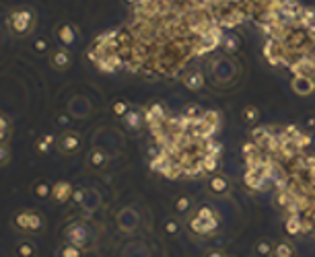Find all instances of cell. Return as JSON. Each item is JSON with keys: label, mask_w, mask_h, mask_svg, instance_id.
I'll list each match as a JSON object with an SVG mask.
<instances>
[{"label": "cell", "mask_w": 315, "mask_h": 257, "mask_svg": "<svg viewBox=\"0 0 315 257\" xmlns=\"http://www.w3.org/2000/svg\"><path fill=\"white\" fill-rule=\"evenodd\" d=\"M37 12L31 6H15L6 17V29L12 37H29L35 31Z\"/></svg>", "instance_id": "cell-1"}, {"label": "cell", "mask_w": 315, "mask_h": 257, "mask_svg": "<svg viewBox=\"0 0 315 257\" xmlns=\"http://www.w3.org/2000/svg\"><path fill=\"white\" fill-rule=\"evenodd\" d=\"M10 226L21 235H42L46 228V218L39 210L23 208V210H17L12 214Z\"/></svg>", "instance_id": "cell-2"}, {"label": "cell", "mask_w": 315, "mask_h": 257, "mask_svg": "<svg viewBox=\"0 0 315 257\" xmlns=\"http://www.w3.org/2000/svg\"><path fill=\"white\" fill-rule=\"evenodd\" d=\"M62 239L64 243H70V245H76L83 251H89L95 243V235H93V228L85 222V220H72L68 222L62 228Z\"/></svg>", "instance_id": "cell-3"}, {"label": "cell", "mask_w": 315, "mask_h": 257, "mask_svg": "<svg viewBox=\"0 0 315 257\" xmlns=\"http://www.w3.org/2000/svg\"><path fill=\"white\" fill-rule=\"evenodd\" d=\"M218 226H221V216H218L216 210H212L210 206H200L196 216L189 220L191 233H196V235H210Z\"/></svg>", "instance_id": "cell-4"}, {"label": "cell", "mask_w": 315, "mask_h": 257, "mask_svg": "<svg viewBox=\"0 0 315 257\" xmlns=\"http://www.w3.org/2000/svg\"><path fill=\"white\" fill-rule=\"evenodd\" d=\"M80 134L74 132V130H66L62 132L58 140H56V148H58V153L64 154V156H72L78 153V148H80Z\"/></svg>", "instance_id": "cell-5"}, {"label": "cell", "mask_w": 315, "mask_h": 257, "mask_svg": "<svg viewBox=\"0 0 315 257\" xmlns=\"http://www.w3.org/2000/svg\"><path fill=\"white\" fill-rule=\"evenodd\" d=\"M72 194H74V187L70 181H56L52 185V202L58 206H64L68 202H72Z\"/></svg>", "instance_id": "cell-6"}, {"label": "cell", "mask_w": 315, "mask_h": 257, "mask_svg": "<svg viewBox=\"0 0 315 257\" xmlns=\"http://www.w3.org/2000/svg\"><path fill=\"white\" fill-rule=\"evenodd\" d=\"M50 66L58 72H66L72 66V56L68 48H56L50 51Z\"/></svg>", "instance_id": "cell-7"}, {"label": "cell", "mask_w": 315, "mask_h": 257, "mask_svg": "<svg viewBox=\"0 0 315 257\" xmlns=\"http://www.w3.org/2000/svg\"><path fill=\"white\" fill-rule=\"evenodd\" d=\"M76 27L72 23H60L56 29H54V37L58 39L60 48H72L76 42Z\"/></svg>", "instance_id": "cell-8"}, {"label": "cell", "mask_w": 315, "mask_h": 257, "mask_svg": "<svg viewBox=\"0 0 315 257\" xmlns=\"http://www.w3.org/2000/svg\"><path fill=\"white\" fill-rule=\"evenodd\" d=\"M107 165H109V154L103 151V148H99V146L91 148L89 154H87V167H89L91 171H95V173H99V171H103Z\"/></svg>", "instance_id": "cell-9"}, {"label": "cell", "mask_w": 315, "mask_h": 257, "mask_svg": "<svg viewBox=\"0 0 315 257\" xmlns=\"http://www.w3.org/2000/svg\"><path fill=\"white\" fill-rule=\"evenodd\" d=\"M182 83L186 85V89H189V91H200L204 85H206V80H204V74H202V70L200 68H191V70H188L184 76H182Z\"/></svg>", "instance_id": "cell-10"}, {"label": "cell", "mask_w": 315, "mask_h": 257, "mask_svg": "<svg viewBox=\"0 0 315 257\" xmlns=\"http://www.w3.org/2000/svg\"><path fill=\"white\" fill-rule=\"evenodd\" d=\"M293 91L301 97H307L315 91V83L307 76V74H295L293 76Z\"/></svg>", "instance_id": "cell-11"}, {"label": "cell", "mask_w": 315, "mask_h": 257, "mask_svg": "<svg viewBox=\"0 0 315 257\" xmlns=\"http://www.w3.org/2000/svg\"><path fill=\"white\" fill-rule=\"evenodd\" d=\"M229 189H231V183H229V179L225 177V175H214V177L208 179V192L216 198L225 196Z\"/></svg>", "instance_id": "cell-12"}, {"label": "cell", "mask_w": 315, "mask_h": 257, "mask_svg": "<svg viewBox=\"0 0 315 257\" xmlns=\"http://www.w3.org/2000/svg\"><path fill=\"white\" fill-rule=\"evenodd\" d=\"M118 224L122 231H134L138 226V214H136L132 208H124L118 216Z\"/></svg>", "instance_id": "cell-13"}, {"label": "cell", "mask_w": 315, "mask_h": 257, "mask_svg": "<svg viewBox=\"0 0 315 257\" xmlns=\"http://www.w3.org/2000/svg\"><path fill=\"white\" fill-rule=\"evenodd\" d=\"M122 124H124L130 132H138L142 126H144V111H136V109H130L124 117H122Z\"/></svg>", "instance_id": "cell-14"}, {"label": "cell", "mask_w": 315, "mask_h": 257, "mask_svg": "<svg viewBox=\"0 0 315 257\" xmlns=\"http://www.w3.org/2000/svg\"><path fill=\"white\" fill-rule=\"evenodd\" d=\"M15 257H37V245L31 239H23L15 245Z\"/></svg>", "instance_id": "cell-15"}, {"label": "cell", "mask_w": 315, "mask_h": 257, "mask_svg": "<svg viewBox=\"0 0 315 257\" xmlns=\"http://www.w3.org/2000/svg\"><path fill=\"white\" fill-rule=\"evenodd\" d=\"M99 204H101V198H99V194L95 192V189H87L85 200H83V204H80V208L85 210V214H91V212H95V210L99 208Z\"/></svg>", "instance_id": "cell-16"}, {"label": "cell", "mask_w": 315, "mask_h": 257, "mask_svg": "<svg viewBox=\"0 0 315 257\" xmlns=\"http://www.w3.org/2000/svg\"><path fill=\"white\" fill-rule=\"evenodd\" d=\"M56 136H54V134H44V136H39L37 138V142H35V153L37 154H48L52 148H54V144H56Z\"/></svg>", "instance_id": "cell-17"}, {"label": "cell", "mask_w": 315, "mask_h": 257, "mask_svg": "<svg viewBox=\"0 0 315 257\" xmlns=\"http://www.w3.org/2000/svg\"><path fill=\"white\" fill-rule=\"evenodd\" d=\"M284 231L291 237L303 235V220H301V216H289L286 222H284Z\"/></svg>", "instance_id": "cell-18"}, {"label": "cell", "mask_w": 315, "mask_h": 257, "mask_svg": "<svg viewBox=\"0 0 315 257\" xmlns=\"http://www.w3.org/2000/svg\"><path fill=\"white\" fill-rule=\"evenodd\" d=\"M253 253H255V257H272L274 255V245L268 239H259L253 245Z\"/></svg>", "instance_id": "cell-19"}, {"label": "cell", "mask_w": 315, "mask_h": 257, "mask_svg": "<svg viewBox=\"0 0 315 257\" xmlns=\"http://www.w3.org/2000/svg\"><path fill=\"white\" fill-rule=\"evenodd\" d=\"M10 134H12L10 119H8V115L0 111V144H6L10 140Z\"/></svg>", "instance_id": "cell-20"}, {"label": "cell", "mask_w": 315, "mask_h": 257, "mask_svg": "<svg viewBox=\"0 0 315 257\" xmlns=\"http://www.w3.org/2000/svg\"><path fill=\"white\" fill-rule=\"evenodd\" d=\"M191 208H194V202H191V198H188V196H180V198H175V202H173L175 214H188Z\"/></svg>", "instance_id": "cell-21"}, {"label": "cell", "mask_w": 315, "mask_h": 257, "mask_svg": "<svg viewBox=\"0 0 315 257\" xmlns=\"http://www.w3.org/2000/svg\"><path fill=\"white\" fill-rule=\"evenodd\" d=\"M33 196L39 198V200L50 198V196H52V185H50L48 181H44V179H37V181L33 183Z\"/></svg>", "instance_id": "cell-22"}, {"label": "cell", "mask_w": 315, "mask_h": 257, "mask_svg": "<svg viewBox=\"0 0 315 257\" xmlns=\"http://www.w3.org/2000/svg\"><path fill=\"white\" fill-rule=\"evenodd\" d=\"M221 48H223L225 51H229V53L237 51V50H239V37H237L235 33H225L223 39H221Z\"/></svg>", "instance_id": "cell-23"}, {"label": "cell", "mask_w": 315, "mask_h": 257, "mask_svg": "<svg viewBox=\"0 0 315 257\" xmlns=\"http://www.w3.org/2000/svg\"><path fill=\"white\" fill-rule=\"evenodd\" d=\"M274 257H295V247L291 243H278V245H274Z\"/></svg>", "instance_id": "cell-24"}, {"label": "cell", "mask_w": 315, "mask_h": 257, "mask_svg": "<svg viewBox=\"0 0 315 257\" xmlns=\"http://www.w3.org/2000/svg\"><path fill=\"white\" fill-rule=\"evenodd\" d=\"M83 249L76 247V245H70V243H64L58 251V257H83Z\"/></svg>", "instance_id": "cell-25"}, {"label": "cell", "mask_w": 315, "mask_h": 257, "mask_svg": "<svg viewBox=\"0 0 315 257\" xmlns=\"http://www.w3.org/2000/svg\"><path fill=\"white\" fill-rule=\"evenodd\" d=\"M241 117H243L245 124H255V121L259 119V109L255 105H248V107H243Z\"/></svg>", "instance_id": "cell-26"}, {"label": "cell", "mask_w": 315, "mask_h": 257, "mask_svg": "<svg viewBox=\"0 0 315 257\" xmlns=\"http://www.w3.org/2000/svg\"><path fill=\"white\" fill-rule=\"evenodd\" d=\"M130 111V105H128V101H122V99H118V101H114V105H112V113L116 115V117H124L126 113Z\"/></svg>", "instance_id": "cell-27"}, {"label": "cell", "mask_w": 315, "mask_h": 257, "mask_svg": "<svg viewBox=\"0 0 315 257\" xmlns=\"http://www.w3.org/2000/svg\"><path fill=\"white\" fill-rule=\"evenodd\" d=\"M163 231H165V235L167 237H177V235H180V222H177V220H167L165 222V226H163Z\"/></svg>", "instance_id": "cell-28"}, {"label": "cell", "mask_w": 315, "mask_h": 257, "mask_svg": "<svg viewBox=\"0 0 315 257\" xmlns=\"http://www.w3.org/2000/svg\"><path fill=\"white\" fill-rule=\"evenodd\" d=\"M10 148H8V142L6 144H0V167H6L10 163Z\"/></svg>", "instance_id": "cell-29"}, {"label": "cell", "mask_w": 315, "mask_h": 257, "mask_svg": "<svg viewBox=\"0 0 315 257\" xmlns=\"http://www.w3.org/2000/svg\"><path fill=\"white\" fill-rule=\"evenodd\" d=\"M85 194H87V189H83V187H80V189H74V194H72V202H74V204H83V200H85Z\"/></svg>", "instance_id": "cell-30"}, {"label": "cell", "mask_w": 315, "mask_h": 257, "mask_svg": "<svg viewBox=\"0 0 315 257\" xmlns=\"http://www.w3.org/2000/svg\"><path fill=\"white\" fill-rule=\"evenodd\" d=\"M33 50H35L37 53H44V51H48V42H46V39H37V42L33 44Z\"/></svg>", "instance_id": "cell-31"}, {"label": "cell", "mask_w": 315, "mask_h": 257, "mask_svg": "<svg viewBox=\"0 0 315 257\" xmlns=\"http://www.w3.org/2000/svg\"><path fill=\"white\" fill-rule=\"evenodd\" d=\"M204 257H229L223 249H208L206 253H204Z\"/></svg>", "instance_id": "cell-32"}, {"label": "cell", "mask_w": 315, "mask_h": 257, "mask_svg": "<svg viewBox=\"0 0 315 257\" xmlns=\"http://www.w3.org/2000/svg\"><path fill=\"white\" fill-rule=\"evenodd\" d=\"M56 121H58V126H66V124H68V117H66V115H60Z\"/></svg>", "instance_id": "cell-33"}, {"label": "cell", "mask_w": 315, "mask_h": 257, "mask_svg": "<svg viewBox=\"0 0 315 257\" xmlns=\"http://www.w3.org/2000/svg\"><path fill=\"white\" fill-rule=\"evenodd\" d=\"M126 2H128V4H132V6H134V4H136V2H138V0H126Z\"/></svg>", "instance_id": "cell-34"}]
</instances>
